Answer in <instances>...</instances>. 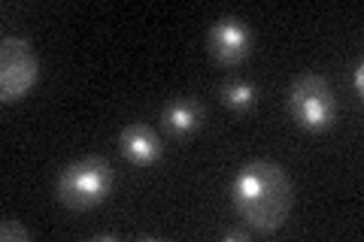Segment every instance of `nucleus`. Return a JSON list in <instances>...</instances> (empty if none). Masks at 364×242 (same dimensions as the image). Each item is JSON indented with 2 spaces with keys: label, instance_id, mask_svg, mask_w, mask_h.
Wrapping results in <instances>:
<instances>
[{
  "label": "nucleus",
  "instance_id": "f257e3e1",
  "mask_svg": "<svg viewBox=\"0 0 364 242\" xmlns=\"http://www.w3.org/2000/svg\"><path fill=\"white\" fill-rule=\"evenodd\" d=\"M231 200L240 221L252 233L270 236L286 224L291 209V182L273 160H249L237 170Z\"/></svg>",
  "mask_w": 364,
  "mask_h": 242
},
{
  "label": "nucleus",
  "instance_id": "f03ea898",
  "mask_svg": "<svg viewBox=\"0 0 364 242\" xmlns=\"http://www.w3.org/2000/svg\"><path fill=\"white\" fill-rule=\"evenodd\" d=\"M109 188H112V167L100 155L73 160L55 179V197H58L61 206H67L73 212L95 209L97 203L107 200Z\"/></svg>",
  "mask_w": 364,
  "mask_h": 242
},
{
  "label": "nucleus",
  "instance_id": "7ed1b4c3",
  "mask_svg": "<svg viewBox=\"0 0 364 242\" xmlns=\"http://www.w3.org/2000/svg\"><path fill=\"white\" fill-rule=\"evenodd\" d=\"M289 112L304 131H331L337 119V97L328 79L318 73H301L289 88Z\"/></svg>",
  "mask_w": 364,
  "mask_h": 242
},
{
  "label": "nucleus",
  "instance_id": "20e7f679",
  "mask_svg": "<svg viewBox=\"0 0 364 242\" xmlns=\"http://www.w3.org/2000/svg\"><path fill=\"white\" fill-rule=\"evenodd\" d=\"M40 79V57L28 40L4 37L0 43V100L18 103Z\"/></svg>",
  "mask_w": 364,
  "mask_h": 242
},
{
  "label": "nucleus",
  "instance_id": "39448f33",
  "mask_svg": "<svg viewBox=\"0 0 364 242\" xmlns=\"http://www.w3.org/2000/svg\"><path fill=\"white\" fill-rule=\"evenodd\" d=\"M207 45H210V55L219 64L234 67V64H240L249 52H252V31H249V25L243 18L222 16L219 21H213L210 25Z\"/></svg>",
  "mask_w": 364,
  "mask_h": 242
},
{
  "label": "nucleus",
  "instance_id": "423d86ee",
  "mask_svg": "<svg viewBox=\"0 0 364 242\" xmlns=\"http://www.w3.org/2000/svg\"><path fill=\"white\" fill-rule=\"evenodd\" d=\"M119 148L136 167H149L161 158V140H158V133L149 124H128L119 133Z\"/></svg>",
  "mask_w": 364,
  "mask_h": 242
},
{
  "label": "nucleus",
  "instance_id": "0eeeda50",
  "mask_svg": "<svg viewBox=\"0 0 364 242\" xmlns=\"http://www.w3.org/2000/svg\"><path fill=\"white\" fill-rule=\"evenodd\" d=\"M161 121H164V128L170 133L188 136L203 124V103L195 100V97H179V100H173V103H167L164 106Z\"/></svg>",
  "mask_w": 364,
  "mask_h": 242
},
{
  "label": "nucleus",
  "instance_id": "6e6552de",
  "mask_svg": "<svg viewBox=\"0 0 364 242\" xmlns=\"http://www.w3.org/2000/svg\"><path fill=\"white\" fill-rule=\"evenodd\" d=\"M222 100H225L228 109L249 112L258 103V88L252 82H243V79H228L222 85Z\"/></svg>",
  "mask_w": 364,
  "mask_h": 242
},
{
  "label": "nucleus",
  "instance_id": "1a4fd4ad",
  "mask_svg": "<svg viewBox=\"0 0 364 242\" xmlns=\"http://www.w3.org/2000/svg\"><path fill=\"white\" fill-rule=\"evenodd\" d=\"M0 239H4V242H9V239H16V242H28V239H31V233H28V230L16 221V218H4V221H0Z\"/></svg>",
  "mask_w": 364,
  "mask_h": 242
},
{
  "label": "nucleus",
  "instance_id": "9d476101",
  "mask_svg": "<svg viewBox=\"0 0 364 242\" xmlns=\"http://www.w3.org/2000/svg\"><path fill=\"white\" fill-rule=\"evenodd\" d=\"M249 236H252V230H249V227H231V230H225V239L228 242H243Z\"/></svg>",
  "mask_w": 364,
  "mask_h": 242
},
{
  "label": "nucleus",
  "instance_id": "9b49d317",
  "mask_svg": "<svg viewBox=\"0 0 364 242\" xmlns=\"http://www.w3.org/2000/svg\"><path fill=\"white\" fill-rule=\"evenodd\" d=\"M352 85H355V94H364V64L358 61L355 70H352Z\"/></svg>",
  "mask_w": 364,
  "mask_h": 242
}]
</instances>
